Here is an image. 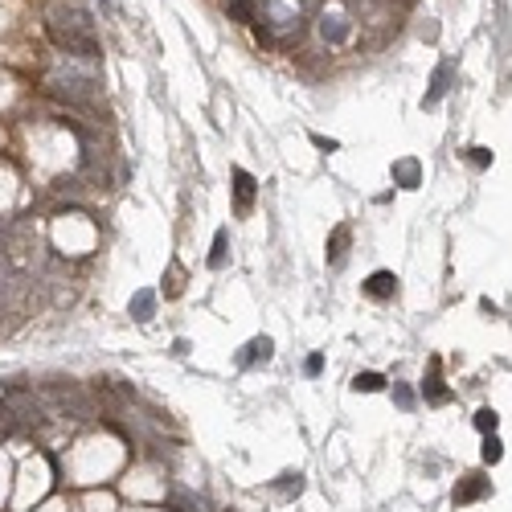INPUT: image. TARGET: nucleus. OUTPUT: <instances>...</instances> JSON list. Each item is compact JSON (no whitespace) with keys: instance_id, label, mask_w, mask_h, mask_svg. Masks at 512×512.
Returning <instances> with one entry per match:
<instances>
[{"instance_id":"nucleus-17","label":"nucleus","mask_w":512,"mask_h":512,"mask_svg":"<svg viewBox=\"0 0 512 512\" xmlns=\"http://www.w3.org/2000/svg\"><path fill=\"white\" fill-rule=\"evenodd\" d=\"M230 12L238 21H250V0H230Z\"/></svg>"},{"instance_id":"nucleus-21","label":"nucleus","mask_w":512,"mask_h":512,"mask_svg":"<svg viewBox=\"0 0 512 512\" xmlns=\"http://www.w3.org/2000/svg\"><path fill=\"white\" fill-rule=\"evenodd\" d=\"M168 295H181V271L173 267V275H168Z\"/></svg>"},{"instance_id":"nucleus-18","label":"nucleus","mask_w":512,"mask_h":512,"mask_svg":"<svg viewBox=\"0 0 512 512\" xmlns=\"http://www.w3.org/2000/svg\"><path fill=\"white\" fill-rule=\"evenodd\" d=\"M394 398H398V406H406V410L414 406V394H410L406 385H394Z\"/></svg>"},{"instance_id":"nucleus-9","label":"nucleus","mask_w":512,"mask_h":512,"mask_svg":"<svg viewBox=\"0 0 512 512\" xmlns=\"http://www.w3.org/2000/svg\"><path fill=\"white\" fill-rule=\"evenodd\" d=\"M447 78H451V66L443 62V66L434 70V82H430V91H426V98H422V107H434V103L447 94Z\"/></svg>"},{"instance_id":"nucleus-13","label":"nucleus","mask_w":512,"mask_h":512,"mask_svg":"<svg viewBox=\"0 0 512 512\" xmlns=\"http://www.w3.org/2000/svg\"><path fill=\"white\" fill-rule=\"evenodd\" d=\"M353 389L357 394H377V389H385V377L381 373H357L353 377Z\"/></svg>"},{"instance_id":"nucleus-19","label":"nucleus","mask_w":512,"mask_h":512,"mask_svg":"<svg viewBox=\"0 0 512 512\" xmlns=\"http://www.w3.org/2000/svg\"><path fill=\"white\" fill-rule=\"evenodd\" d=\"M471 160H475L479 168H488V164H492V152H488V148H471Z\"/></svg>"},{"instance_id":"nucleus-1","label":"nucleus","mask_w":512,"mask_h":512,"mask_svg":"<svg viewBox=\"0 0 512 512\" xmlns=\"http://www.w3.org/2000/svg\"><path fill=\"white\" fill-rule=\"evenodd\" d=\"M46 29L58 46L78 62H98V33H94V17L82 0H53L46 8Z\"/></svg>"},{"instance_id":"nucleus-16","label":"nucleus","mask_w":512,"mask_h":512,"mask_svg":"<svg viewBox=\"0 0 512 512\" xmlns=\"http://www.w3.org/2000/svg\"><path fill=\"white\" fill-rule=\"evenodd\" d=\"M496 414H492V410H479V414H475V430H484V434H492V430H496Z\"/></svg>"},{"instance_id":"nucleus-14","label":"nucleus","mask_w":512,"mask_h":512,"mask_svg":"<svg viewBox=\"0 0 512 512\" xmlns=\"http://www.w3.org/2000/svg\"><path fill=\"white\" fill-rule=\"evenodd\" d=\"M226 242H230V233H226V230L213 233V254H209V267H213V271H222V267H226Z\"/></svg>"},{"instance_id":"nucleus-8","label":"nucleus","mask_w":512,"mask_h":512,"mask_svg":"<svg viewBox=\"0 0 512 512\" xmlns=\"http://www.w3.org/2000/svg\"><path fill=\"white\" fill-rule=\"evenodd\" d=\"M418 177H422L418 160H398V164H394V185H402V188H418Z\"/></svg>"},{"instance_id":"nucleus-15","label":"nucleus","mask_w":512,"mask_h":512,"mask_svg":"<svg viewBox=\"0 0 512 512\" xmlns=\"http://www.w3.org/2000/svg\"><path fill=\"white\" fill-rule=\"evenodd\" d=\"M484 459H488V464H500V459H504V443H500L496 434L484 439Z\"/></svg>"},{"instance_id":"nucleus-20","label":"nucleus","mask_w":512,"mask_h":512,"mask_svg":"<svg viewBox=\"0 0 512 512\" xmlns=\"http://www.w3.org/2000/svg\"><path fill=\"white\" fill-rule=\"evenodd\" d=\"M303 369L312 373V377H316V373L324 369V357H320V353H312V357H308V365H303Z\"/></svg>"},{"instance_id":"nucleus-11","label":"nucleus","mask_w":512,"mask_h":512,"mask_svg":"<svg viewBox=\"0 0 512 512\" xmlns=\"http://www.w3.org/2000/svg\"><path fill=\"white\" fill-rule=\"evenodd\" d=\"M152 308H156V295H152V291H136V299H132V316H136V320H152Z\"/></svg>"},{"instance_id":"nucleus-12","label":"nucleus","mask_w":512,"mask_h":512,"mask_svg":"<svg viewBox=\"0 0 512 512\" xmlns=\"http://www.w3.org/2000/svg\"><path fill=\"white\" fill-rule=\"evenodd\" d=\"M320 33H324L332 46H340L344 37H348V25L340 21V17H324V25H320Z\"/></svg>"},{"instance_id":"nucleus-6","label":"nucleus","mask_w":512,"mask_h":512,"mask_svg":"<svg viewBox=\"0 0 512 512\" xmlns=\"http://www.w3.org/2000/svg\"><path fill=\"white\" fill-rule=\"evenodd\" d=\"M348 242H353V230H348V226H336V230H332V238H328V263H332V267L344 263Z\"/></svg>"},{"instance_id":"nucleus-2","label":"nucleus","mask_w":512,"mask_h":512,"mask_svg":"<svg viewBox=\"0 0 512 512\" xmlns=\"http://www.w3.org/2000/svg\"><path fill=\"white\" fill-rule=\"evenodd\" d=\"M46 91L74 111H87V115L98 111V78L91 70H82L78 62H58L46 74Z\"/></svg>"},{"instance_id":"nucleus-10","label":"nucleus","mask_w":512,"mask_h":512,"mask_svg":"<svg viewBox=\"0 0 512 512\" xmlns=\"http://www.w3.org/2000/svg\"><path fill=\"white\" fill-rule=\"evenodd\" d=\"M246 348H250V353H242V357H238L242 365H250V361H271V353H275V344H271L267 336H258V340H250Z\"/></svg>"},{"instance_id":"nucleus-5","label":"nucleus","mask_w":512,"mask_h":512,"mask_svg":"<svg viewBox=\"0 0 512 512\" xmlns=\"http://www.w3.org/2000/svg\"><path fill=\"white\" fill-rule=\"evenodd\" d=\"M365 295L369 299H394L398 295V275L394 271H373L365 279Z\"/></svg>"},{"instance_id":"nucleus-4","label":"nucleus","mask_w":512,"mask_h":512,"mask_svg":"<svg viewBox=\"0 0 512 512\" xmlns=\"http://www.w3.org/2000/svg\"><path fill=\"white\" fill-rule=\"evenodd\" d=\"M488 488H492V484H488L484 475H464V484L451 492V500H455V504H475V500L488 496Z\"/></svg>"},{"instance_id":"nucleus-22","label":"nucleus","mask_w":512,"mask_h":512,"mask_svg":"<svg viewBox=\"0 0 512 512\" xmlns=\"http://www.w3.org/2000/svg\"><path fill=\"white\" fill-rule=\"evenodd\" d=\"M312 143H316V148H324V152H336V140H324V136H312Z\"/></svg>"},{"instance_id":"nucleus-3","label":"nucleus","mask_w":512,"mask_h":512,"mask_svg":"<svg viewBox=\"0 0 512 512\" xmlns=\"http://www.w3.org/2000/svg\"><path fill=\"white\" fill-rule=\"evenodd\" d=\"M254 193H258V181L246 173V168H233V201H238V218H246L254 209Z\"/></svg>"},{"instance_id":"nucleus-7","label":"nucleus","mask_w":512,"mask_h":512,"mask_svg":"<svg viewBox=\"0 0 512 512\" xmlns=\"http://www.w3.org/2000/svg\"><path fill=\"white\" fill-rule=\"evenodd\" d=\"M422 394H426V402H434V406H443V402L451 398V389H447V385L439 381V361L430 365V377L422 381Z\"/></svg>"}]
</instances>
